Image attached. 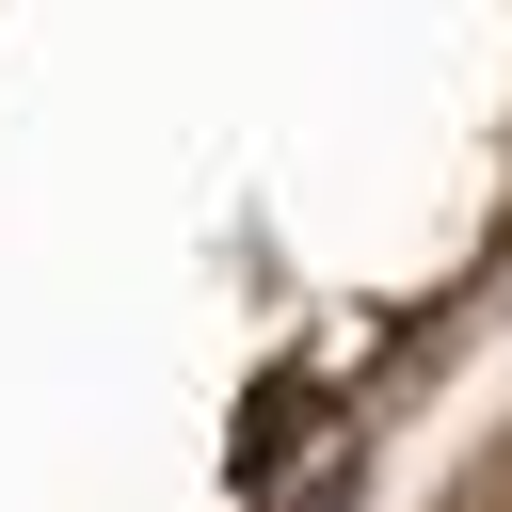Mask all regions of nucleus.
Segmentation results:
<instances>
[{"mask_svg":"<svg viewBox=\"0 0 512 512\" xmlns=\"http://www.w3.org/2000/svg\"><path fill=\"white\" fill-rule=\"evenodd\" d=\"M304 416H320V384H272V400L240 416V480H272V464L304 448Z\"/></svg>","mask_w":512,"mask_h":512,"instance_id":"1","label":"nucleus"}]
</instances>
